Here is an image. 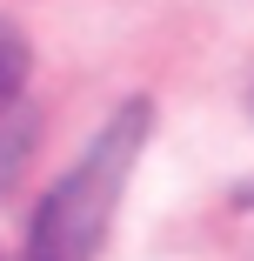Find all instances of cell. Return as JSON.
<instances>
[{
    "mask_svg": "<svg viewBox=\"0 0 254 261\" xmlns=\"http://www.w3.org/2000/svg\"><path fill=\"white\" fill-rule=\"evenodd\" d=\"M154 127V108L147 100H127V108L87 141V154L61 174V188L40 201V215L27 228V261H94L100 241L114 228L121 188L140 161V141Z\"/></svg>",
    "mask_w": 254,
    "mask_h": 261,
    "instance_id": "cell-1",
    "label": "cell"
},
{
    "mask_svg": "<svg viewBox=\"0 0 254 261\" xmlns=\"http://www.w3.org/2000/svg\"><path fill=\"white\" fill-rule=\"evenodd\" d=\"M20 87H27V34L14 20H0V121L20 100Z\"/></svg>",
    "mask_w": 254,
    "mask_h": 261,
    "instance_id": "cell-2",
    "label": "cell"
}]
</instances>
